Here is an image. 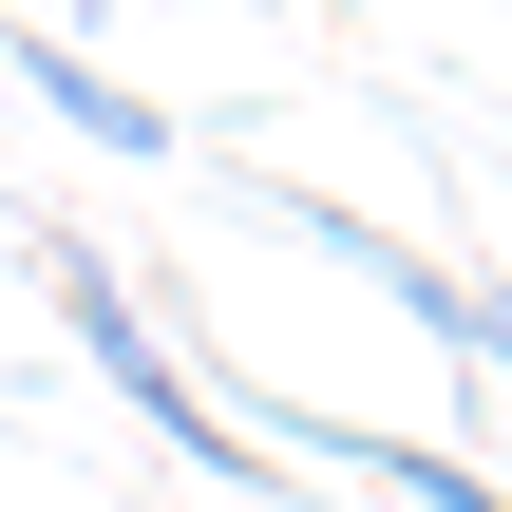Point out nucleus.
I'll use <instances>...</instances> for the list:
<instances>
[{"instance_id":"f257e3e1","label":"nucleus","mask_w":512,"mask_h":512,"mask_svg":"<svg viewBox=\"0 0 512 512\" xmlns=\"http://www.w3.org/2000/svg\"><path fill=\"white\" fill-rule=\"evenodd\" d=\"M38 266H57V323H76V361H95V380H114V399L152 418V456H190V475H266V456H228V418L190 399V361L152 342V304H133V285H114L95 247H38Z\"/></svg>"},{"instance_id":"f03ea898","label":"nucleus","mask_w":512,"mask_h":512,"mask_svg":"<svg viewBox=\"0 0 512 512\" xmlns=\"http://www.w3.org/2000/svg\"><path fill=\"white\" fill-rule=\"evenodd\" d=\"M0 76H19V95H38V114L76 133V152H171V114H152L133 76H95V57H76L57 19H0Z\"/></svg>"},{"instance_id":"7ed1b4c3","label":"nucleus","mask_w":512,"mask_h":512,"mask_svg":"<svg viewBox=\"0 0 512 512\" xmlns=\"http://www.w3.org/2000/svg\"><path fill=\"white\" fill-rule=\"evenodd\" d=\"M323 456H361V475H399L418 512H512L494 475H475V456H437V437H323Z\"/></svg>"}]
</instances>
